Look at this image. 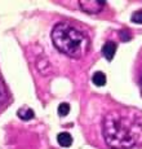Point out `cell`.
I'll use <instances>...</instances> for the list:
<instances>
[{
  "label": "cell",
  "mask_w": 142,
  "mask_h": 149,
  "mask_svg": "<svg viewBox=\"0 0 142 149\" xmlns=\"http://www.w3.org/2000/svg\"><path fill=\"white\" fill-rule=\"evenodd\" d=\"M105 141L112 148L125 149L142 143V113L133 109H114L102 122Z\"/></svg>",
  "instance_id": "obj_1"
},
{
  "label": "cell",
  "mask_w": 142,
  "mask_h": 149,
  "mask_svg": "<svg viewBox=\"0 0 142 149\" xmlns=\"http://www.w3.org/2000/svg\"><path fill=\"white\" fill-rule=\"evenodd\" d=\"M52 40L57 49L74 58L81 57L88 49L87 36L67 24H58L53 29Z\"/></svg>",
  "instance_id": "obj_2"
},
{
  "label": "cell",
  "mask_w": 142,
  "mask_h": 149,
  "mask_svg": "<svg viewBox=\"0 0 142 149\" xmlns=\"http://www.w3.org/2000/svg\"><path fill=\"white\" fill-rule=\"evenodd\" d=\"M116 52V44L114 42H107L105 43V45L102 47V54L106 57L107 61H111L114 54Z\"/></svg>",
  "instance_id": "obj_3"
},
{
  "label": "cell",
  "mask_w": 142,
  "mask_h": 149,
  "mask_svg": "<svg viewBox=\"0 0 142 149\" xmlns=\"http://www.w3.org/2000/svg\"><path fill=\"white\" fill-rule=\"evenodd\" d=\"M57 140H58V144L63 148H67L72 144V136L70 135L69 132H61L57 136Z\"/></svg>",
  "instance_id": "obj_4"
},
{
  "label": "cell",
  "mask_w": 142,
  "mask_h": 149,
  "mask_svg": "<svg viewBox=\"0 0 142 149\" xmlns=\"http://www.w3.org/2000/svg\"><path fill=\"white\" fill-rule=\"evenodd\" d=\"M92 81H93V83H94L96 86H98V87H102V86L106 84V75H105L102 71H97V73L93 74Z\"/></svg>",
  "instance_id": "obj_5"
},
{
  "label": "cell",
  "mask_w": 142,
  "mask_h": 149,
  "mask_svg": "<svg viewBox=\"0 0 142 149\" xmlns=\"http://www.w3.org/2000/svg\"><path fill=\"white\" fill-rule=\"evenodd\" d=\"M17 114H18V117L22 118L23 121H30V119L34 117V111L28 108H21L18 111H17Z\"/></svg>",
  "instance_id": "obj_6"
},
{
  "label": "cell",
  "mask_w": 142,
  "mask_h": 149,
  "mask_svg": "<svg viewBox=\"0 0 142 149\" xmlns=\"http://www.w3.org/2000/svg\"><path fill=\"white\" fill-rule=\"evenodd\" d=\"M69 113H70V105L67 104V102H62V104H59V107H58V114L59 116L66 117Z\"/></svg>",
  "instance_id": "obj_7"
},
{
  "label": "cell",
  "mask_w": 142,
  "mask_h": 149,
  "mask_svg": "<svg viewBox=\"0 0 142 149\" xmlns=\"http://www.w3.org/2000/svg\"><path fill=\"white\" fill-rule=\"evenodd\" d=\"M132 22H136V24H142V10H137L136 13H133Z\"/></svg>",
  "instance_id": "obj_8"
},
{
  "label": "cell",
  "mask_w": 142,
  "mask_h": 149,
  "mask_svg": "<svg viewBox=\"0 0 142 149\" xmlns=\"http://www.w3.org/2000/svg\"><path fill=\"white\" fill-rule=\"evenodd\" d=\"M4 97H5V90L3 87V84L0 83V102L4 101Z\"/></svg>",
  "instance_id": "obj_9"
}]
</instances>
